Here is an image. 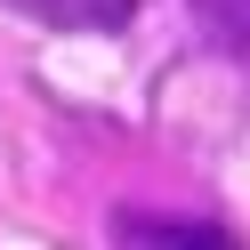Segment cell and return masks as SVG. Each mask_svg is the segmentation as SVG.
Returning <instances> with one entry per match:
<instances>
[{"label":"cell","mask_w":250,"mask_h":250,"mask_svg":"<svg viewBox=\"0 0 250 250\" xmlns=\"http://www.w3.org/2000/svg\"><path fill=\"white\" fill-rule=\"evenodd\" d=\"M186 8H194V24H202L226 57L250 65V0H186Z\"/></svg>","instance_id":"3957f363"},{"label":"cell","mask_w":250,"mask_h":250,"mask_svg":"<svg viewBox=\"0 0 250 250\" xmlns=\"http://www.w3.org/2000/svg\"><path fill=\"white\" fill-rule=\"evenodd\" d=\"M113 250H242V234L218 218H153V210H113Z\"/></svg>","instance_id":"6da1fadb"},{"label":"cell","mask_w":250,"mask_h":250,"mask_svg":"<svg viewBox=\"0 0 250 250\" xmlns=\"http://www.w3.org/2000/svg\"><path fill=\"white\" fill-rule=\"evenodd\" d=\"M0 8L49 24V33H129L146 0H0Z\"/></svg>","instance_id":"7a4b0ae2"}]
</instances>
